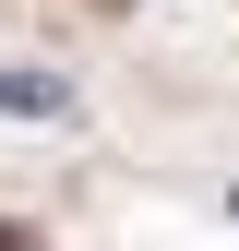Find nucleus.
I'll use <instances>...</instances> for the list:
<instances>
[{"label":"nucleus","mask_w":239,"mask_h":251,"mask_svg":"<svg viewBox=\"0 0 239 251\" xmlns=\"http://www.w3.org/2000/svg\"><path fill=\"white\" fill-rule=\"evenodd\" d=\"M0 108H24V120H72V84H60V72H0Z\"/></svg>","instance_id":"nucleus-1"},{"label":"nucleus","mask_w":239,"mask_h":251,"mask_svg":"<svg viewBox=\"0 0 239 251\" xmlns=\"http://www.w3.org/2000/svg\"><path fill=\"white\" fill-rule=\"evenodd\" d=\"M0 251H36V239H24V227H0Z\"/></svg>","instance_id":"nucleus-2"}]
</instances>
